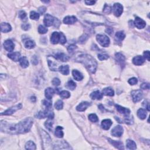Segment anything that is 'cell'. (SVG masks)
Returning a JSON list of instances; mask_svg holds the SVG:
<instances>
[{
  "mask_svg": "<svg viewBox=\"0 0 150 150\" xmlns=\"http://www.w3.org/2000/svg\"><path fill=\"white\" fill-rule=\"evenodd\" d=\"M33 123L34 120L31 117H28L18 124H9L1 121V131L11 134H25L29 131Z\"/></svg>",
  "mask_w": 150,
  "mask_h": 150,
  "instance_id": "obj_1",
  "label": "cell"
},
{
  "mask_svg": "<svg viewBox=\"0 0 150 150\" xmlns=\"http://www.w3.org/2000/svg\"><path fill=\"white\" fill-rule=\"evenodd\" d=\"M76 62L83 63L91 73H95L97 69V63L96 60L87 54H82L78 56L76 59Z\"/></svg>",
  "mask_w": 150,
  "mask_h": 150,
  "instance_id": "obj_2",
  "label": "cell"
},
{
  "mask_svg": "<svg viewBox=\"0 0 150 150\" xmlns=\"http://www.w3.org/2000/svg\"><path fill=\"white\" fill-rule=\"evenodd\" d=\"M44 23L47 27H51L52 25H55L56 27H58L60 25V21L50 14L45 15L44 17Z\"/></svg>",
  "mask_w": 150,
  "mask_h": 150,
  "instance_id": "obj_3",
  "label": "cell"
},
{
  "mask_svg": "<svg viewBox=\"0 0 150 150\" xmlns=\"http://www.w3.org/2000/svg\"><path fill=\"white\" fill-rule=\"evenodd\" d=\"M96 39L99 44L103 47H108L110 45V39L105 35L98 34L96 36Z\"/></svg>",
  "mask_w": 150,
  "mask_h": 150,
  "instance_id": "obj_4",
  "label": "cell"
},
{
  "mask_svg": "<svg viewBox=\"0 0 150 150\" xmlns=\"http://www.w3.org/2000/svg\"><path fill=\"white\" fill-rule=\"evenodd\" d=\"M143 92L141 90H136L131 91V96L133 100V102L135 103L140 102L143 98Z\"/></svg>",
  "mask_w": 150,
  "mask_h": 150,
  "instance_id": "obj_5",
  "label": "cell"
},
{
  "mask_svg": "<svg viewBox=\"0 0 150 150\" xmlns=\"http://www.w3.org/2000/svg\"><path fill=\"white\" fill-rule=\"evenodd\" d=\"M56 59L54 56H49L48 57V62L49 67L50 68L51 70H53V71H57V64L56 62Z\"/></svg>",
  "mask_w": 150,
  "mask_h": 150,
  "instance_id": "obj_6",
  "label": "cell"
},
{
  "mask_svg": "<svg viewBox=\"0 0 150 150\" xmlns=\"http://www.w3.org/2000/svg\"><path fill=\"white\" fill-rule=\"evenodd\" d=\"M113 11L115 16H120L123 12V5L119 3H115L113 7Z\"/></svg>",
  "mask_w": 150,
  "mask_h": 150,
  "instance_id": "obj_7",
  "label": "cell"
},
{
  "mask_svg": "<svg viewBox=\"0 0 150 150\" xmlns=\"http://www.w3.org/2000/svg\"><path fill=\"white\" fill-rule=\"evenodd\" d=\"M22 104H18L16 105V106L12 107H11L10 109H8V110H7L6 111H4V113H1V115H11L13 114L17 110H20L21 108H22Z\"/></svg>",
  "mask_w": 150,
  "mask_h": 150,
  "instance_id": "obj_8",
  "label": "cell"
},
{
  "mask_svg": "<svg viewBox=\"0 0 150 150\" xmlns=\"http://www.w3.org/2000/svg\"><path fill=\"white\" fill-rule=\"evenodd\" d=\"M123 134V128L121 126H117L111 130V135L114 137H120Z\"/></svg>",
  "mask_w": 150,
  "mask_h": 150,
  "instance_id": "obj_9",
  "label": "cell"
},
{
  "mask_svg": "<svg viewBox=\"0 0 150 150\" xmlns=\"http://www.w3.org/2000/svg\"><path fill=\"white\" fill-rule=\"evenodd\" d=\"M115 57L119 64L121 68H124L126 65V58L125 56L121 53H116L115 55Z\"/></svg>",
  "mask_w": 150,
  "mask_h": 150,
  "instance_id": "obj_10",
  "label": "cell"
},
{
  "mask_svg": "<svg viewBox=\"0 0 150 150\" xmlns=\"http://www.w3.org/2000/svg\"><path fill=\"white\" fill-rule=\"evenodd\" d=\"M62 32H53L51 38V42L53 44H57L61 41Z\"/></svg>",
  "mask_w": 150,
  "mask_h": 150,
  "instance_id": "obj_11",
  "label": "cell"
},
{
  "mask_svg": "<svg viewBox=\"0 0 150 150\" xmlns=\"http://www.w3.org/2000/svg\"><path fill=\"white\" fill-rule=\"evenodd\" d=\"M134 25L138 29H143L145 27L146 23L143 19L139 17H136L134 21Z\"/></svg>",
  "mask_w": 150,
  "mask_h": 150,
  "instance_id": "obj_12",
  "label": "cell"
},
{
  "mask_svg": "<svg viewBox=\"0 0 150 150\" xmlns=\"http://www.w3.org/2000/svg\"><path fill=\"white\" fill-rule=\"evenodd\" d=\"M4 48L5 49V50H7L8 52H11L14 49L15 45L13 42H12L11 40L8 39L4 42Z\"/></svg>",
  "mask_w": 150,
  "mask_h": 150,
  "instance_id": "obj_13",
  "label": "cell"
},
{
  "mask_svg": "<svg viewBox=\"0 0 150 150\" xmlns=\"http://www.w3.org/2000/svg\"><path fill=\"white\" fill-rule=\"evenodd\" d=\"M40 133H41L43 143H44V145H48L49 143L51 142V138L49 137L48 133L45 131L44 130L40 131Z\"/></svg>",
  "mask_w": 150,
  "mask_h": 150,
  "instance_id": "obj_14",
  "label": "cell"
},
{
  "mask_svg": "<svg viewBox=\"0 0 150 150\" xmlns=\"http://www.w3.org/2000/svg\"><path fill=\"white\" fill-rule=\"evenodd\" d=\"M115 107H116L117 110L119 111L120 113L124 114L125 116H128V115H129L130 114V110L128 109L124 108L123 107L117 104L115 105Z\"/></svg>",
  "mask_w": 150,
  "mask_h": 150,
  "instance_id": "obj_15",
  "label": "cell"
},
{
  "mask_svg": "<svg viewBox=\"0 0 150 150\" xmlns=\"http://www.w3.org/2000/svg\"><path fill=\"white\" fill-rule=\"evenodd\" d=\"M145 59L142 56H137L132 59V62L135 65L140 66L144 63Z\"/></svg>",
  "mask_w": 150,
  "mask_h": 150,
  "instance_id": "obj_16",
  "label": "cell"
},
{
  "mask_svg": "<svg viewBox=\"0 0 150 150\" xmlns=\"http://www.w3.org/2000/svg\"><path fill=\"white\" fill-rule=\"evenodd\" d=\"M78 21V19L74 16H67L63 19V22L65 24H73Z\"/></svg>",
  "mask_w": 150,
  "mask_h": 150,
  "instance_id": "obj_17",
  "label": "cell"
},
{
  "mask_svg": "<svg viewBox=\"0 0 150 150\" xmlns=\"http://www.w3.org/2000/svg\"><path fill=\"white\" fill-rule=\"evenodd\" d=\"M55 58L62 62H67L69 59V57L64 53H57L55 54Z\"/></svg>",
  "mask_w": 150,
  "mask_h": 150,
  "instance_id": "obj_18",
  "label": "cell"
},
{
  "mask_svg": "<svg viewBox=\"0 0 150 150\" xmlns=\"http://www.w3.org/2000/svg\"><path fill=\"white\" fill-rule=\"evenodd\" d=\"M91 104L89 102H85L79 104L76 107V110L79 111H84L87 109V108L90 106Z\"/></svg>",
  "mask_w": 150,
  "mask_h": 150,
  "instance_id": "obj_19",
  "label": "cell"
},
{
  "mask_svg": "<svg viewBox=\"0 0 150 150\" xmlns=\"http://www.w3.org/2000/svg\"><path fill=\"white\" fill-rule=\"evenodd\" d=\"M108 140H109V142L111 143V144H112L113 146L115 147V148H116L119 149H124L123 144L122 143L121 141L112 140L110 138H109Z\"/></svg>",
  "mask_w": 150,
  "mask_h": 150,
  "instance_id": "obj_20",
  "label": "cell"
},
{
  "mask_svg": "<svg viewBox=\"0 0 150 150\" xmlns=\"http://www.w3.org/2000/svg\"><path fill=\"white\" fill-rule=\"evenodd\" d=\"M113 122L110 119H105L102 122V128L105 130H108L112 125Z\"/></svg>",
  "mask_w": 150,
  "mask_h": 150,
  "instance_id": "obj_21",
  "label": "cell"
},
{
  "mask_svg": "<svg viewBox=\"0 0 150 150\" xmlns=\"http://www.w3.org/2000/svg\"><path fill=\"white\" fill-rule=\"evenodd\" d=\"M8 56L9 58L11 59H12V61H14L15 62H17L18 61H20L21 59V54L20 52H12L9 53L8 55Z\"/></svg>",
  "mask_w": 150,
  "mask_h": 150,
  "instance_id": "obj_22",
  "label": "cell"
},
{
  "mask_svg": "<svg viewBox=\"0 0 150 150\" xmlns=\"http://www.w3.org/2000/svg\"><path fill=\"white\" fill-rule=\"evenodd\" d=\"M1 32L4 33H7L11 31L12 28L11 27V25L8 23L3 22L1 24Z\"/></svg>",
  "mask_w": 150,
  "mask_h": 150,
  "instance_id": "obj_23",
  "label": "cell"
},
{
  "mask_svg": "<svg viewBox=\"0 0 150 150\" xmlns=\"http://www.w3.org/2000/svg\"><path fill=\"white\" fill-rule=\"evenodd\" d=\"M58 70L63 75H68L69 73V66L68 65H62L59 66Z\"/></svg>",
  "mask_w": 150,
  "mask_h": 150,
  "instance_id": "obj_24",
  "label": "cell"
},
{
  "mask_svg": "<svg viewBox=\"0 0 150 150\" xmlns=\"http://www.w3.org/2000/svg\"><path fill=\"white\" fill-rule=\"evenodd\" d=\"M72 75L73 76L74 79L77 81L82 80L83 79V74L80 72H79L77 70H73L72 71Z\"/></svg>",
  "mask_w": 150,
  "mask_h": 150,
  "instance_id": "obj_25",
  "label": "cell"
},
{
  "mask_svg": "<svg viewBox=\"0 0 150 150\" xmlns=\"http://www.w3.org/2000/svg\"><path fill=\"white\" fill-rule=\"evenodd\" d=\"M45 97L47 98V99L51 100L55 94V91L51 87H48L45 90Z\"/></svg>",
  "mask_w": 150,
  "mask_h": 150,
  "instance_id": "obj_26",
  "label": "cell"
},
{
  "mask_svg": "<svg viewBox=\"0 0 150 150\" xmlns=\"http://www.w3.org/2000/svg\"><path fill=\"white\" fill-rule=\"evenodd\" d=\"M90 97L93 100H101L103 98V94L100 93L98 90L95 91L91 93Z\"/></svg>",
  "mask_w": 150,
  "mask_h": 150,
  "instance_id": "obj_27",
  "label": "cell"
},
{
  "mask_svg": "<svg viewBox=\"0 0 150 150\" xmlns=\"http://www.w3.org/2000/svg\"><path fill=\"white\" fill-rule=\"evenodd\" d=\"M63 127H61V126H57L56 128L55 134L56 137L57 138H62L63 137Z\"/></svg>",
  "mask_w": 150,
  "mask_h": 150,
  "instance_id": "obj_28",
  "label": "cell"
},
{
  "mask_svg": "<svg viewBox=\"0 0 150 150\" xmlns=\"http://www.w3.org/2000/svg\"><path fill=\"white\" fill-rule=\"evenodd\" d=\"M126 147L128 149H135L137 148V145L134 141L127 140L126 141Z\"/></svg>",
  "mask_w": 150,
  "mask_h": 150,
  "instance_id": "obj_29",
  "label": "cell"
},
{
  "mask_svg": "<svg viewBox=\"0 0 150 150\" xmlns=\"http://www.w3.org/2000/svg\"><path fill=\"white\" fill-rule=\"evenodd\" d=\"M137 115L141 120L145 119L147 117V112L143 109H140L137 111Z\"/></svg>",
  "mask_w": 150,
  "mask_h": 150,
  "instance_id": "obj_30",
  "label": "cell"
},
{
  "mask_svg": "<svg viewBox=\"0 0 150 150\" xmlns=\"http://www.w3.org/2000/svg\"><path fill=\"white\" fill-rule=\"evenodd\" d=\"M19 61H20V63L21 67L23 68H26L29 66V62L28 61L26 57L23 56L22 57H21V59Z\"/></svg>",
  "mask_w": 150,
  "mask_h": 150,
  "instance_id": "obj_31",
  "label": "cell"
},
{
  "mask_svg": "<svg viewBox=\"0 0 150 150\" xmlns=\"http://www.w3.org/2000/svg\"><path fill=\"white\" fill-rule=\"evenodd\" d=\"M102 92L103 94H104V95L106 96H113L114 95V90H113L111 88H110V87H107V88L103 89Z\"/></svg>",
  "mask_w": 150,
  "mask_h": 150,
  "instance_id": "obj_32",
  "label": "cell"
},
{
  "mask_svg": "<svg viewBox=\"0 0 150 150\" xmlns=\"http://www.w3.org/2000/svg\"><path fill=\"white\" fill-rule=\"evenodd\" d=\"M35 46V43L32 40H28L25 42V47L27 49H33Z\"/></svg>",
  "mask_w": 150,
  "mask_h": 150,
  "instance_id": "obj_33",
  "label": "cell"
},
{
  "mask_svg": "<svg viewBox=\"0 0 150 150\" xmlns=\"http://www.w3.org/2000/svg\"><path fill=\"white\" fill-rule=\"evenodd\" d=\"M25 148L27 149H31V150H35L36 149V145L35 143L32 141H29L28 142H27L26 145H25Z\"/></svg>",
  "mask_w": 150,
  "mask_h": 150,
  "instance_id": "obj_34",
  "label": "cell"
},
{
  "mask_svg": "<svg viewBox=\"0 0 150 150\" xmlns=\"http://www.w3.org/2000/svg\"><path fill=\"white\" fill-rule=\"evenodd\" d=\"M126 37L125 34L124 33L123 31H119L115 34V38L116 39H118L120 41H121L124 39V38Z\"/></svg>",
  "mask_w": 150,
  "mask_h": 150,
  "instance_id": "obj_35",
  "label": "cell"
},
{
  "mask_svg": "<svg viewBox=\"0 0 150 150\" xmlns=\"http://www.w3.org/2000/svg\"><path fill=\"white\" fill-rule=\"evenodd\" d=\"M66 87H67L68 89L72 90H73L76 88V84L73 82V81L70 79V80L68 81L67 84H66Z\"/></svg>",
  "mask_w": 150,
  "mask_h": 150,
  "instance_id": "obj_36",
  "label": "cell"
},
{
  "mask_svg": "<svg viewBox=\"0 0 150 150\" xmlns=\"http://www.w3.org/2000/svg\"><path fill=\"white\" fill-rule=\"evenodd\" d=\"M52 119H49L48 120H47L45 123V126L46 128L48 129L49 131H51L52 129V125L53 124V122L52 121Z\"/></svg>",
  "mask_w": 150,
  "mask_h": 150,
  "instance_id": "obj_37",
  "label": "cell"
},
{
  "mask_svg": "<svg viewBox=\"0 0 150 150\" xmlns=\"http://www.w3.org/2000/svg\"><path fill=\"white\" fill-rule=\"evenodd\" d=\"M63 103L61 100H57V101L55 103V107L57 110H61V109H63Z\"/></svg>",
  "mask_w": 150,
  "mask_h": 150,
  "instance_id": "obj_38",
  "label": "cell"
},
{
  "mask_svg": "<svg viewBox=\"0 0 150 150\" xmlns=\"http://www.w3.org/2000/svg\"><path fill=\"white\" fill-rule=\"evenodd\" d=\"M30 18L32 20H38L39 18V14L35 11H31L30 13Z\"/></svg>",
  "mask_w": 150,
  "mask_h": 150,
  "instance_id": "obj_39",
  "label": "cell"
},
{
  "mask_svg": "<svg viewBox=\"0 0 150 150\" xmlns=\"http://www.w3.org/2000/svg\"><path fill=\"white\" fill-rule=\"evenodd\" d=\"M19 18L22 21H27V15L26 12L23 11H21L19 12Z\"/></svg>",
  "mask_w": 150,
  "mask_h": 150,
  "instance_id": "obj_40",
  "label": "cell"
},
{
  "mask_svg": "<svg viewBox=\"0 0 150 150\" xmlns=\"http://www.w3.org/2000/svg\"><path fill=\"white\" fill-rule=\"evenodd\" d=\"M60 96H61V97L63 98H68L70 97V94L68 91L63 90L62 92H61V93H60Z\"/></svg>",
  "mask_w": 150,
  "mask_h": 150,
  "instance_id": "obj_41",
  "label": "cell"
},
{
  "mask_svg": "<svg viewBox=\"0 0 150 150\" xmlns=\"http://www.w3.org/2000/svg\"><path fill=\"white\" fill-rule=\"evenodd\" d=\"M42 103L44 106H46V107L47 109H51V107H52V102L51 101V100H42Z\"/></svg>",
  "mask_w": 150,
  "mask_h": 150,
  "instance_id": "obj_42",
  "label": "cell"
},
{
  "mask_svg": "<svg viewBox=\"0 0 150 150\" xmlns=\"http://www.w3.org/2000/svg\"><path fill=\"white\" fill-rule=\"evenodd\" d=\"M89 119L90 121L93 123H96L98 121V119L97 115L95 114H91L89 115Z\"/></svg>",
  "mask_w": 150,
  "mask_h": 150,
  "instance_id": "obj_43",
  "label": "cell"
},
{
  "mask_svg": "<svg viewBox=\"0 0 150 150\" xmlns=\"http://www.w3.org/2000/svg\"><path fill=\"white\" fill-rule=\"evenodd\" d=\"M38 32L40 34H45L48 32V29L42 26V25H39V27H38Z\"/></svg>",
  "mask_w": 150,
  "mask_h": 150,
  "instance_id": "obj_44",
  "label": "cell"
},
{
  "mask_svg": "<svg viewBox=\"0 0 150 150\" xmlns=\"http://www.w3.org/2000/svg\"><path fill=\"white\" fill-rule=\"evenodd\" d=\"M124 121H125L126 124H130L131 125V124H133L134 120H133V118H132V117H131V116H129V115H128V116H126Z\"/></svg>",
  "mask_w": 150,
  "mask_h": 150,
  "instance_id": "obj_45",
  "label": "cell"
},
{
  "mask_svg": "<svg viewBox=\"0 0 150 150\" xmlns=\"http://www.w3.org/2000/svg\"><path fill=\"white\" fill-rule=\"evenodd\" d=\"M89 38V36L87 34H83V35L79 38V43L80 44H83Z\"/></svg>",
  "mask_w": 150,
  "mask_h": 150,
  "instance_id": "obj_46",
  "label": "cell"
},
{
  "mask_svg": "<svg viewBox=\"0 0 150 150\" xmlns=\"http://www.w3.org/2000/svg\"><path fill=\"white\" fill-rule=\"evenodd\" d=\"M111 12V8L109 5L105 4L104 7L103 8V12L106 14H110Z\"/></svg>",
  "mask_w": 150,
  "mask_h": 150,
  "instance_id": "obj_47",
  "label": "cell"
},
{
  "mask_svg": "<svg viewBox=\"0 0 150 150\" xmlns=\"http://www.w3.org/2000/svg\"><path fill=\"white\" fill-rule=\"evenodd\" d=\"M109 57V56L106 54H98V58L100 61H104V60L107 59Z\"/></svg>",
  "mask_w": 150,
  "mask_h": 150,
  "instance_id": "obj_48",
  "label": "cell"
},
{
  "mask_svg": "<svg viewBox=\"0 0 150 150\" xmlns=\"http://www.w3.org/2000/svg\"><path fill=\"white\" fill-rule=\"evenodd\" d=\"M128 83H129L131 85H135L138 83V80H137V79L136 78H131L128 80Z\"/></svg>",
  "mask_w": 150,
  "mask_h": 150,
  "instance_id": "obj_49",
  "label": "cell"
},
{
  "mask_svg": "<svg viewBox=\"0 0 150 150\" xmlns=\"http://www.w3.org/2000/svg\"><path fill=\"white\" fill-rule=\"evenodd\" d=\"M31 62L34 65H36L38 63V56H36V55H34V56L31 58Z\"/></svg>",
  "mask_w": 150,
  "mask_h": 150,
  "instance_id": "obj_50",
  "label": "cell"
},
{
  "mask_svg": "<svg viewBox=\"0 0 150 150\" xmlns=\"http://www.w3.org/2000/svg\"><path fill=\"white\" fill-rule=\"evenodd\" d=\"M52 84L54 86H59L60 84H61V80H60L58 78H55L53 79Z\"/></svg>",
  "mask_w": 150,
  "mask_h": 150,
  "instance_id": "obj_51",
  "label": "cell"
},
{
  "mask_svg": "<svg viewBox=\"0 0 150 150\" xmlns=\"http://www.w3.org/2000/svg\"><path fill=\"white\" fill-rule=\"evenodd\" d=\"M77 48V46L75 45H70V46H68V51L70 53V52H73V51L75 50Z\"/></svg>",
  "mask_w": 150,
  "mask_h": 150,
  "instance_id": "obj_52",
  "label": "cell"
},
{
  "mask_svg": "<svg viewBox=\"0 0 150 150\" xmlns=\"http://www.w3.org/2000/svg\"><path fill=\"white\" fill-rule=\"evenodd\" d=\"M22 28L24 31H28L31 28V25L29 23H23L22 25Z\"/></svg>",
  "mask_w": 150,
  "mask_h": 150,
  "instance_id": "obj_53",
  "label": "cell"
},
{
  "mask_svg": "<svg viewBox=\"0 0 150 150\" xmlns=\"http://www.w3.org/2000/svg\"><path fill=\"white\" fill-rule=\"evenodd\" d=\"M140 87L144 90L149 89V83H143V84L140 86Z\"/></svg>",
  "mask_w": 150,
  "mask_h": 150,
  "instance_id": "obj_54",
  "label": "cell"
},
{
  "mask_svg": "<svg viewBox=\"0 0 150 150\" xmlns=\"http://www.w3.org/2000/svg\"><path fill=\"white\" fill-rule=\"evenodd\" d=\"M46 10V8L45 7H40L38 8V11L39 12V13L40 14H44Z\"/></svg>",
  "mask_w": 150,
  "mask_h": 150,
  "instance_id": "obj_55",
  "label": "cell"
},
{
  "mask_svg": "<svg viewBox=\"0 0 150 150\" xmlns=\"http://www.w3.org/2000/svg\"><path fill=\"white\" fill-rule=\"evenodd\" d=\"M144 57L145 59H147L148 61H149V52L148 51H145L144 52Z\"/></svg>",
  "mask_w": 150,
  "mask_h": 150,
  "instance_id": "obj_56",
  "label": "cell"
},
{
  "mask_svg": "<svg viewBox=\"0 0 150 150\" xmlns=\"http://www.w3.org/2000/svg\"><path fill=\"white\" fill-rule=\"evenodd\" d=\"M143 105L145 107V108L147 109L148 111H149V103L147 102V100H145L144 102L143 103Z\"/></svg>",
  "mask_w": 150,
  "mask_h": 150,
  "instance_id": "obj_57",
  "label": "cell"
},
{
  "mask_svg": "<svg viewBox=\"0 0 150 150\" xmlns=\"http://www.w3.org/2000/svg\"><path fill=\"white\" fill-rule=\"evenodd\" d=\"M85 3L86 4V5H94L96 3L95 1H85Z\"/></svg>",
  "mask_w": 150,
  "mask_h": 150,
  "instance_id": "obj_58",
  "label": "cell"
},
{
  "mask_svg": "<svg viewBox=\"0 0 150 150\" xmlns=\"http://www.w3.org/2000/svg\"><path fill=\"white\" fill-rule=\"evenodd\" d=\"M106 32L107 34H109V35H111V34H112L113 32V30L112 28H107V29L106 30Z\"/></svg>",
  "mask_w": 150,
  "mask_h": 150,
  "instance_id": "obj_59",
  "label": "cell"
},
{
  "mask_svg": "<svg viewBox=\"0 0 150 150\" xmlns=\"http://www.w3.org/2000/svg\"><path fill=\"white\" fill-rule=\"evenodd\" d=\"M31 100L32 102L34 103V102H36V97H35V96H32V97H31Z\"/></svg>",
  "mask_w": 150,
  "mask_h": 150,
  "instance_id": "obj_60",
  "label": "cell"
}]
</instances>
